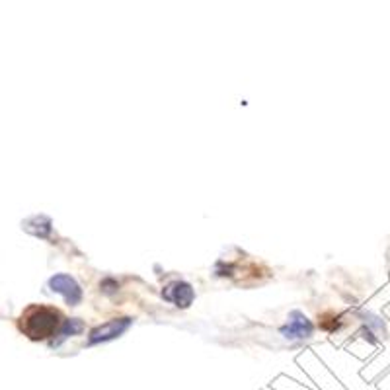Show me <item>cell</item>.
<instances>
[{
  "label": "cell",
  "mask_w": 390,
  "mask_h": 390,
  "mask_svg": "<svg viewBox=\"0 0 390 390\" xmlns=\"http://www.w3.org/2000/svg\"><path fill=\"white\" fill-rule=\"evenodd\" d=\"M61 324H63L61 312L45 304H31L20 316V330L34 341L55 338Z\"/></svg>",
  "instance_id": "cell-1"
},
{
  "label": "cell",
  "mask_w": 390,
  "mask_h": 390,
  "mask_svg": "<svg viewBox=\"0 0 390 390\" xmlns=\"http://www.w3.org/2000/svg\"><path fill=\"white\" fill-rule=\"evenodd\" d=\"M133 324V318H114V320H109L106 324L98 326L94 328L90 336H88V346H96V344H104V341L109 340H116L119 336L127 332Z\"/></svg>",
  "instance_id": "cell-2"
},
{
  "label": "cell",
  "mask_w": 390,
  "mask_h": 390,
  "mask_svg": "<svg viewBox=\"0 0 390 390\" xmlns=\"http://www.w3.org/2000/svg\"><path fill=\"white\" fill-rule=\"evenodd\" d=\"M314 332V326L309 318L304 316L303 312L293 311L289 314V320H287V324L281 328V336L285 340L289 341H303L309 340Z\"/></svg>",
  "instance_id": "cell-3"
},
{
  "label": "cell",
  "mask_w": 390,
  "mask_h": 390,
  "mask_svg": "<svg viewBox=\"0 0 390 390\" xmlns=\"http://www.w3.org/2000/svg\"><path fill=\"white\" fill-rule=\"evenodd\" d=\"M49 289L53 293H59V295L65 296V301L69 306H79L82 303V289L80 285L74 281L71 275L66 274H57L53 275L49 279Z\"/></svg>",
  "instance_id": "cell-4"
},
{
  "label": "cell",
  "mask_w": 390,
  "mask_h": 390,
  "mask_svg": "<svg viewBox=\"0 0 390 390\" xmlns=\"http://www.w3.org/2000/svg\"><path fill=\"white\" fill-rule=\"evenodd\" d=\"M162 296H164L166 301H170L172 304H176L178 309H188L189 304L194 303L195 293H194V287H191L189 283L174 281L168 285L166 289H164Z\"/></svg>",
  "instance_id": "cell-5"
},
{
  "label": "cell",
  "mask_w": 390,
  "mask_h": 390,
  "mask_svg": "<svg viewBox=\"0 0 390 390\" xmlns=\"http://www.w3.org/2000/svg\"><path fill=\"white\" fill-rule=\"evenodd\" d=\"M22 229L29 234H34L37 239H47L53 231V223H51L49 217L45 215H36V217L26 219L22 223Z\"/></svg>",
  "instance_id": "cell-6"
},
{
  "label": "cell",
  "mask_w": 390,
  "mask_h": 390,
  "mask_svg": "<svg viewBox=\"0 0 390 390\" xmlns=\"http://www.w3.org/2000/svg\"><path fill=\"white\" fill-rule=\"evenodd\" d=\"M84 330V322L80 320V318H66L63 320V324L59 328V332L55 334V338L51 341V346L59 347L65 340H69L71 336H76Z\"/></svg>",
  "instance_id": "cell-7"
}]
</instances>
